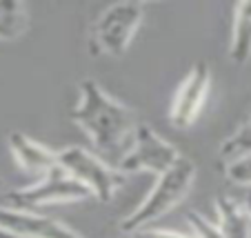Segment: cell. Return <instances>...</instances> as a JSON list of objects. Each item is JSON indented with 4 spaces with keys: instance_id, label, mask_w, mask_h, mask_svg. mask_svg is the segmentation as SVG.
Instances as JSON below:
<instances>
[{
    "instance_id": "obj_10",
    "label": "cell",
    "mask_w": 251,
    "mask_h": 238,
    "mask_svg": "<svg viewBox=\"0 0 251 238\" xmlns=\"http://www.w3.org/2000/svg\"><path fill=\"white\" fill-rule=\"evenodd\" d=\"M216 229L223 238H251V218L245 207L231 196H220L216 203Z\"/></svg>"
},
{
    "instance_id": "obj_11",
    "label": "cell",
    "mask_w": 251,
    "mask_h": 238,
    "mask_svg": "<svg viewBox=\"0 0 251 238\" xmlns=\"http://www.w3.org/2000/svg\"><path fill=\"white\" fill-rule=\"evenodd\" d=\"M229 58L236 65H245L251 58V2H238L236 5Z\"/></svg>"
},
{
    "instance_id": "obj_3",
    "label": "cell",
    "mask_w": 251,
    "mask_h": 238,
    "mask_svg": "<svg viewBox=\"0 0 251 238\" xmlns=\"http://www.w3.org/2000/svg\"><path fill=\"white\" fill-rule=\"evenodd\" d=\"M145 20V5L116 2L96 18L89 33L91 56H123Z\"/></svg>"
},
{
    "instance_id": "obj_16",
    "label": "cell",
    "mask_w": 251,
    "mask_h": 238,
    "mask_svg": "<svg viewBox=\"0 0 251 238\" xmlns=\"http://www.w3.org/2000/svg\"><path fill=\"white\" fill-rule=\"evenodd\" d=\"M138 238H198L196 234H182L174 229H140Z\"/></svg>"
},
{
    "instance_id": "obj_4",
    "label": "cell",
    "mask_w": 251,
    "mask_h": 238,
    "mask_svg": "<svg viewBox=\"0 0 251 238\" xmlns=\"http://www.w3.org/2000/svg\"><path fill=\"white\" fill-rule=\"evenodd\" d=\"M87 198H91L89 189L58 165L47 174H43L38 183L23 187V189L7 191L2 196V207L20 212H38L40 207L56 205V203H78Z\"/></svg>"
},
{
    "instance_id": "obj_9",
    "label": "cell",
    "mask_w": 251,
    "mask_h": 238,
    "mask_svg": "<svg viewBox=\"0 0 251 238\" xmlns=\"http://www.w3.org/2000/svg\"><path fill=\"white\" fill-rule=\"evenodd\" d=\"M9 149L16 158V165L29 174H47L49 169L58 167V152L49 149L47 145L33 140L31 136L23 132H11L9 138Z\"/></svg>"
},
{
    "instance_id": "obj_7",
    "label": "cell",
    "mask_w": 251,
    "mask_h": 238,
    "mask_svg": "<svg viewBox=\"0 0 251 238\" xmlns=\"http://www.w3.org/2000/svg\"><path fill=\"white\" fill-rule=\"evenodd\" d=\"M209 89H211V69L207 62H196L185 76V80L178 85L174 100H171V125L178 129L191 127L207 103Z\"/></svg>"
},
{
    "instance_id": "obj_13",
    "label": "cell",
    "mask_w": 251,
    "mask_h": 238,
    "mask_svg": "<svg viewBox=\"0 0 251 238\" xmlns=\"http://www.w3.org/2000/svg\"><path fill=\"white\" fill-rule=\"evenodd\" d=\"M247 154H251V114L238 125V129L231 136H227L223 140V145L218 149L220 167L227 165V162L238 160V158L247 156Z\"/></svg>"
},
{
    "instance_id": "obj_17",
    "label": "cell",
    "mask_w": 251,
    "mask_h": 238,
    "mask_svg": "<svg viewBox=\"0 0 251 238\" xmlns=\"http://www.w3.org/2000/svg\"><path fill=\"white\" fill-rule=\"evenodd\" d=\"M242 207H245V212H247V214H249V218H251V191H249V194H247V198H245V205H242Z\"/></svg>"
},
{
    "instance_id": "obj_8",
    "label": "cell",
    "mask_w": 251,
    "mask_h": 238,
    "mask_svg": "<svg viewBox=\"0 0 251 238\" xmlns=\"http://www.w3.org/2000/svg\"><path fill=\"white\" fill-rule=\"evenodd\" d=\"M0 227L20 238H85L76 229L38 212H20L0 205Z\"/></svg>"
},
{
    "instance_id": "obj_2",
    "label": "cell",
    "mask_w": 251,
    "mask_h": 238,
    "mask_svg": "<svg viewBox=\"0 0 251 238\" xmlns=\"http://www.w3.org/2000/svg\"><path fill=\"white\" fill-rule=\"evenodd\" d=\"M196 162L187 156H180L167 172L158 174L151 191L145 196L140 205L120 220L118 229L123 234H138L140 229H147V225L160 220L167 216L178 203H182L196 181Z\"/></svg>"
},
{
    "instance_id": "obj_1",
    "label": "cell",
    "mask_w": 251,
    "mask_h": 238,
    "mask_svg": "<svg viewBox=\"0 0 251 238\" xmlns=\"http://www.w3.org/2000/svg\"><path fill=\"white\" fill-rule=\"evenodd\" d=\"M78 89L80 98L71 109V120L89 136L96 152L120 160L138 125L136 114L125 103L107 94L94 78H85Z\"/></svg>"
},
{
    "instance_id": "obj_19",
    "label": "cell",
    "mask_w": 251,
    "mask_h": 238,
    "mask_svg": "<svg viewBox=\"0 0 251 238\" xmlns=\"http://www.w3.org/2000/svg\"><path fill=\"white\" fill-rule=\"evenodd\" d=\"M0 187H2V178H0Z\"/></svg>"
},
{
    "instance_id": "obj_5",
    "label": "cell",
    "mask_w": 251,
    "mask_h": 238,
    "mask_svg": "<svg viewBox=\"0 0 251 238\" xmlns=\"http://www.w3.org/2000/svg\"><path fill=\"white\" fill-rule=\"evenodd\" d=\"M58 165L78 183H82L89 189V194L98 198L100 203H111L116 191L127 183L125 174H120L116 167H111L107 160H102L100 156H96L94 152L80 147V145L60 149Z\"/></svg>"
},
{
    "instance_id": "obj_12",
    "label": "cell",
    "mask_w": 251,
    "mask_h": 238,
    "mask_svg": "<svg viewBox=\"0 0 251 238\" xmlns=\"http://www.w3.org/2000/svg\"><path fill=\"white\" fill-rule=\"evenodd\" d=\"M29 27V9L18 0H0V40H18Z\"/></svg>"
},
{
    "instance_id": "obj_14",
    "label": "cell",
    "mask_w": 251,
    "mask_h": 238,
    "mask_svg": "<svg viewBox=\"0 0 251 238\" xmlns=\"http://www.w3.org/2000/svg\"><path fill=\"white\" fill-rule=\"evenodd\" d=\"M223 174L227 176V181H231L233 185H242V187H251V154L238 158L233 162L220 167Z\"/></svg>"
},
{
    "instance_id": "obj_6",
    "label": "cell",
    "mask_w": 251,
    "mask_h": 238,
    "mask_svg": "<svg viewBox=\"0 0 251 238\" xmlns=\"http://www.w3.org/2000/svg\"><path fill=\"white\" fill-rule=\"evenodd\" d=\"M178 158H180V152L169 140L162 138L160 133L153 127H149L147 123H138L131 136V147L125 149L116 169L125 176L138 172L162 174Z\"/></svg>"
},
{
    "instance_id": "obj_15",
    "label": "cell",
    "mask_w": 251,
    "mask_h": 238,
    "mask_svg": "<svg viewBox=\"0 0 251 238\" xmlns=\"http://www.w3.org/2000/svg\"><path fill=\"white\" fill-rule=\"evenodd\" d=\"M187 220H189L191 229H194V234L198 238H223V236H220V232L216 229V225H213L209 218H204L202 214L191 212V214L187 216Z\"/></svg>"
},
{
    "instance_id": "obj_18",
    "label": "cell",
    "mask_w": 251,
    "mask_h": 238,
    "mask_svg": "<svg viewBox=\"0 0 251 238\" xmlns=\"http://www.w3.org/2000/svg\"><path fill=\"white\" fill-rule=\"evenodd\" d=\"M0 238H20V236H16V234H11V232H7V229L0 227Z\"/></svg>"
}]
</instances>
